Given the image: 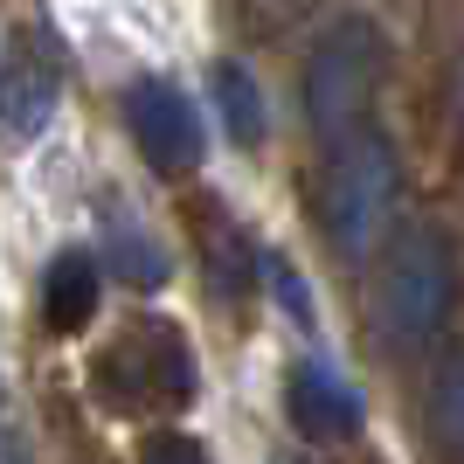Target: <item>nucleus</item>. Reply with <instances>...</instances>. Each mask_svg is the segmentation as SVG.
I'll return each mask as SVG.
<instances>
[{"label": "nucleus", "instance_id": "nucleus-1", "mask_svg": "<svg viewBox=\"0 0 464 464\" xmlns=\"http://www.w3.org/2000/svg\"><path fill=\"white\" fill-rule=\"evenodd\" d=\"M374 83H382V35H374V21H361V14L333 21L305 63V111L326 132V146H340V139H353L368 125Z\"/></svg>", "mask_w": 464, "mask_h": 464}, {"label": "nucleus", "instance_id": "nucleus-2", "mask_svg": "<svg viewBox=\"0 0 464 464\" xmlns=\"http://www.w3.org/2000/svg\"><path fill=\"white\" fill-rule=\"evenodd\" d=\"M388 208H395V146L374 125H361L353 139H340L333 180H326V229H333L347 264H361L382 243Z\"/></svg>", "mask_w": 464, "mask_h": 464}, {"label": "nucleus", "instance_id": "nucleus-3", "mask_svg": "<svg viewBox=\"0 0 464 464\" xmlns=\"http://www.w3.org/2000/svg\"><path fill=\"white\" fill-rule=\"evenodd\" d=\"M450 291H458L450 243L437 229H402V243H395V256H388V277H382V326H388V340L430 347L437 326H444V312H450Z\"/></svg>", "mask_w": 464, "mask_h": 464}, {"label": "nucleus", "instance_id": "nucleus-4", "mask_svg": "<svg viewBox=\"0 0 464 464\" xmlns=\"http://www.w3.org/2000/svg\"><path fill=\"white\" fill-rule=\"evenodd\" d=\"M125 125H132V139H139V153H146L153 174H194L201 167V118H194V104L167 77L132 83Z\"/></svg>", "mask_w": 464, "mask_h": 464}, {"label": "nucleus", "instance_id": "nucleus-5", "mask_svg": "<svg viewBox=\"0 0 464 464\" xmlns=\"http://www.w3.org/2000/svg\"><path fill=\"white\" fill-rule=\"evenodd\" d=\"M56 97H63L56 56H49L35 35H21L14 49L0 56V132L7 139H35L42 125L56 118Z\"/></svg>", "mask_w": 464, "mask_h": 464}, {"label": "nucleus", "instance_id": "nucleus-6", "mask_svg": "<svg viewBox=\"0 0 464 464\" xmlns=\"http://www.w3.org/2000/svg\"><path fill=\"white\" fill-rule=\"evenodd\" d=\"M291 423L305 430V437H319V444H333V437H353V430H361V402H353V388L333 382L326 368H298L291 374Z\"/></svg>", "mask_w": 464, "mask_h": 464}, {"label": "nucleus", "instance_id": "nucleus-7", "mask_svg": "<svg viewBox=\"0 0 464 464\" xmlns=\"http://www.w3.org/2000/svg\"><path fill=\"white\" fill-rule=\"evenodd\" d=\"M49 298H42V312H49V326L56 333H70V326H83V319H91L97 312V264L91 256H56V264H49Z\"/></svg>", "mask_w": 464, "mask_h": 464}, {"label": "nucleus", "instance_id": "nucleus-8", "mask_svg": "<svg viewBox=\"0 0 464 464\" xmlns=\"http://www.w3.org/2000/svg\"><path fill=\"white\" fill-rule=\"evenodd\" d=\"M215 104H222V132H229L236 146H256V139H264V97H256L243 63H222V70H215Z\"/></svg>", "mask_w": 464, "mask_h": 464}, {"label": "nucleus", "instance_id": "nucleus-9", "mask_svg": "<svg viewBox=\"0 0 464 464\" xmlns=\"http://www.w3.org/2000/svg\"><path fill=\"white\" fill-rule=\"evenodd\" d=\"M437 437H444L450 450H464V353L444 368V382H437Z\"/></svg>", "mask_w": 464, "mask_h": 464}, {"label": "nucleus", "instance_id": "nucleus-10", "mask_svg": "<svg viewBox=\"0 0 464 464\" xmlns=\"http://www.w3.org/2000/svg\"><path fill=\"white\" fill-rule=\"evenodd\" d=\"M111 256H118V271L132 277V285H160V277H167V264H160V256L146 250V236H139V229H125V236H118V243H111Z\"/></svg>", "mask_w": 464, "mask_h": 464}, {"label": "nucleus", "instance_id": "nucleus-11", "mask_svg": "<svg viewBox=\"0 0 464 464\" xmlns=\"http://www.w3.org/2000/svg\"><path fill=\"white\" fill-rule=\"evenodd\" d=\"M139 464H208V458H201V450H194L188 437H153Z\"/></svg>", "mask_w": 464, "mask_h": 464}]
</instances>
